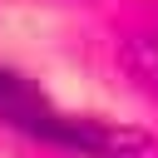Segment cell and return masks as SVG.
<instances>
[{"label":"cell","mask_w":158,"mask_h":158,"mask_svg":"<svg viewBox=\"0 0 158 158\" xmlns=\"http://www.w3.org/2000/svg\"><path fill=\"white\" fill-rule=\"evenodd\" d=\"M109 158H158V148H153L148 138H138V133H123V138H118V148H114Z\"/></svg>","instance_id":"3957f363"},{"label":"cell","mask_w":158,"mask_h":158,"mask_svg":"<svg viewBox=\"0 0 158 158\" xmlns=\"http://www.w3.org/2000/svg\"><path fill=\"white\" fill-rule=\"evenodd\" d=\"M0 118H10L15 128H25L35 138H49V143H64V148H84L94 158H109L118 148V138H123V133H109L99 123H84V118L59 114L35 84H25L10 69H0Z\"/></svg>","instance_id":"6da1fadb"},{"label":"cell","mask_w":158,"mask_h":158,"mask_svg":"<svg viewBox=\"0 0 158 158\" xmlns=\"http://www.w3.org/2000/svg\"><path fill=\"white\" fill-rule=\"evenodd\" d=\"M118 64L128 74L133 89H143L148 99H158V5L138 10L123 35H118Z\"/></svg>","instance_id":"7a4b0ae2"}]
</instances>
